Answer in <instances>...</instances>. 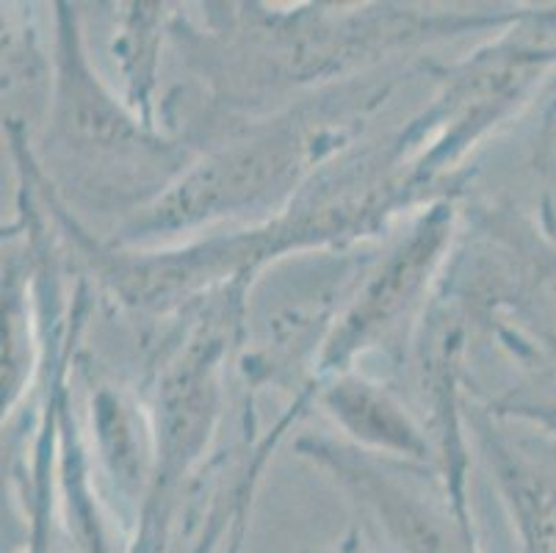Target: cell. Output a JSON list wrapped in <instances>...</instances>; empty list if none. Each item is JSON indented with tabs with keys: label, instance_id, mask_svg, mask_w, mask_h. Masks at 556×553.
Listing matches in <instances>:
<instances>
[{
	"label": "cell",
	"instance_id": "cell-1",
	"mask_svg": "<svg viewBox=\"0 0 556 553\" xmlns=\"http://www.w3.org/2000/svg\"><path fill=\"white\" fill-rule=\"evenodd\" d=\"M302 449L374 512L391 542L404 553H479L463 510L441 504L416 479L386 468L374 456L311 440Z\"/></svg>",
	"mask_w": 556,
	"mask_h": 553
},
{
	"label": "cell",
	"instance_id": "cell-2",
	"mask_svg": "<svg viewBox=\"0 0 556 553\" xmlns=\"http://www.w3.org/2000/svg\"><path fill=\"white\" fill-rule=\"evenodd\" d=\"M294 130H271L266 136L219 152L208 164L191 172L153 213V227H178L211 219L257 200L291 172L296 161Z\"/></svg>",
	"mask_w": 556,
	"mask_h": 553
},
{
	"label": "cell",
	"instance_id": "cell-3",
	"mask_svg": "<svg viewBox=\"0 0 556 553\" xmlns=\"http://www.w3.org/2000/svg\"><path fill=\"white\" fill-rule=\"evenodd\" d=\"M448 232H452V213L446 208H438L413 230V236L388 257L386 266L368 282L361 302L352 307L343 327L332 338L327 360L349 357L366 347V341H371L379 329L393 324V318L418 297L434 263L441 261Z\"/></svg>",
	"mask_w": 556,
	"mask_h": 553
},
{
	"label": "cell",
	"instance_id": "cell-4",
	"mask_svg": "<svg viewBox=\"0 0 556 553\" xmlns=\"http://www.w3.org/2000/svg\"><path fill=\"white\" fill-rule=\"evenodd\" d=\"M216 354H219V341L214 338L197 341V347L178 365V372L166 379L161 395V449H164L161 487H169L178 479L205 438L214 413Z\"/></svg>",
	"mask_w": 556,
	"mask_h": 553
},
{
	"label": "cell",
	"instance_id": "cell-5",
	"mask_svg": "<svg viewBox=\"0 0 556 553\" xmlns=\"http://www.w3.org/2000/svg\"><path fill=\"white\" fill-rule=\"evenodd\" d=\"M327 407L332 410L352 438L374 449L399 451V454L424 456L427 443L407 415L388 399L382 390L361 379H341L327 393Z\"/></svg>",
	"mask_w": 556,
	"mask_h": 553
},
{
	"label": "cell",
	"instance_id": "cell-6",
	"mask_svg": "<svg viewBox=\"0 0 556 553\" xmlns=\"http://www.w3.org/2000/svg\"><path fill=\"white\" fill-rule=\"evenodd\" d=\"M62 100H59V122L67 130L70 141L89 147L136 144V130L123 111L109 103L100 86L86 75L80 53L64 50Z\"/></svg>",
	"mask_w": 556,
	"mask_h": 553
},
{
	"label": "cell",
	"instance_id": "cell-7",
	"mask_svg": "<svg viewBox=\"0 0 556 553\" xmlns=\"http://www.w3.org/2000/svg\"><path fill=\"white\" fill-rule=\"evenodd\" d=\"M490 465L513 512L523 553H556V487L504 449L490 445Z\"/></svg>",
	"mask_w": 556,
	"mask_h": 553
},
{
	"label": "cell",
	"instance_id": "cell-8",
	"mask_svg": "<svg viewBox=\"0 0 556 553\" xmlns=\"http://www.w3.org/2000/svg\"><path fill=\"white\" fill-rule=\"evenodd\" d=\"M318 553H366L363 545H357V540H343L341 545L330 548V551H318Z\"/></svg>",
	"mask_w": 556,
	"mask_h": 553
}]
</instances>
